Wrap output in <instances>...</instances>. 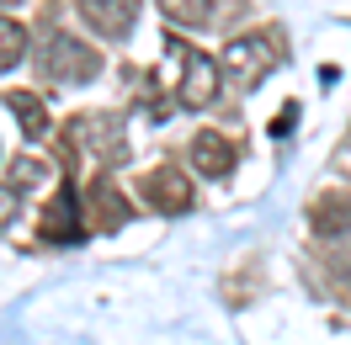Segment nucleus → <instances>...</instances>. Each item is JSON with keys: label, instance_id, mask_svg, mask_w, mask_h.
<instances>
[{"label": "nucleus", "instance_id": "f257e3e1", "mask_svg": "<svg viewBox=\"0 0 351 345\" xmlns=\"http://www.w3.org/2000/svg\"><path fill=\"white\" fill-rule=\"evenodd\" d=\"M277 64H282V38H277V32H240L234 43L223 48L219 75L240 90H256Z\"/></svg>", "mask_w": 351, "mask_h": 345}, {"label": "nucleus", "instance_id": "f03ea898", "mask_svg": "<svg viewBox=\"0 0 351 345\" xmlns=\"http://www.w3.org/2000/svg\"><path fill=\"white\" fill-rule=\"evenodd\" d=\"M38 69H43L48 86H90L101 75V53L69 32H48L38 48Z\"/></svg>", "mask_w": 351, "mask_h": 345}, {"label": "nucleus", "instance_id": "7ed1b4c3", "mask_svg": "<svg viewBox=\"0 0 351 345\" xmlns=\"http://www.w3.org/2000/svg\"><path fill=\"white\" fill-rule=\"evenodd\" d=\"M69 138L96 159V165H123L128 159V123L117 112H86L69 123Z\"/></svg>", "mask_w": 351, "mask_h": 345}, {"label": "nucleus", "instance_id": "20e7f679", "mask_svg": "<svg viewBox=\"0 0 351 345\" xmlns=\"http://www.w3.org/2000/svg\"><path fill=\"white\" fill-rule=\"evenodd\" d=\"M181 53V80H176V101L186 112H202V107H213V96H219V59L213 53H202V48L192 43H176Z\"/></svg>", "mask_w": 351, "mask_h": 345}, {"label": "nucleus", "instance_id": "39448f33", "mask_svg": "<svg viewBox=\"0 0 351 345\" xmlns=\"http://www.w3.org/2000/svg\"><path fill=\"white\" fill-rule=\"evenodd\" d=\"M138 196L149 202L154 213H165V218L192 213V202H197V192H192V175H181L176 165H154V170L138 181Z\"/></svg>", "mask_w": 351, "mask_h": 345}, {"label": "nucleus", "instance_id": "423d86ee", "mask_svg": "<svg viewBox=\"0 0 351 345\" xmlns=\"http://www.w3.org/2000/svg\"><path fill=\"white\" fill-rule=\"evenodd\" d=\"M75 11H80V22L96 32V38H128L133 22H138V0H75Z\"/></svg>", "mask_w": 351, "mask_h": 345}, {"label": "nucleus", "instance_id": "0eeeda50", "mask_svg": "<svg viewBox=\"0 0 351 345\" xmlns=\"http://www.w3.org/2000/svg\"><path fill=\"white\" fill-rule=\"evenodd\" d=\"M308 229L319 239H330V244L351 234V192L346 186H330V192H319L308 202Z\"/></svg>", "mask_w": 351, "mask_h": 345}, {"label": "nucleus", "instance_id": "6e6552de", "mask_svg": "<svg viewBox=\"0 0 351 345\" xmlns=\"http://www.w3.org/2000/svg\"><path fill=\"white\" fill-rule=\"evenodd\" d=\"M186 159H192V170H197V175H213V181H223V175H234V165H240V149H234V138H223V133L202 128L197 138H192Z\"/></svg>", "mask_w": 351, "mask_h": 345}, {"label": "nucleus", "instance_id": "1a4fd4ad", "mask_svg": "<svg viewBox=\"0 0 351 345\" xmlns=\"http://www.w3.org/2000/svg\"><path fill=\"white\" fill-rule=\"evenodd\" d=\"M86 218H96V229H123L133 218V207H128V196L101 175V181H90V192H86Z\"/></svg>", "mask_w": 351, "mask_h": 345}, {"label": "nucleus", "instance_id": "9d476101", "mask_svg": "<svg viewBox=\"0 0 351 345\" xmlns=\"http://www.w3.org/2000/svg\"><path fill=\"white\" fill-rule=\"evenodd\" d=\"M5 107H11V117L22 123V138H32V144L48 138V101L38 90H5Z\"/></svg>", "mask_w": 351, "mask_h": 345}, {"label": "nucleus", "instance_id": "9b49d317", "mask_svg": "<svg viewBox=\"0 0 351 345\" xmlns=\"http://www.w3.org/2000/svg\"><path fill=\"white\" fill-rule=\"evenodd\" d=\"M75 186H59V196H53V207L43 213V239H53V244H69V239L86 234V223H75Z\"/></svg>", "mask_w": 351, "mask_h": 345}, {"label": "nucleus", "instance_id": "f8f14e48", "mask_svg": "<svg viewBox=\"0 0 351 345\" xmlns=\"http://www.w3.org/2000/svg\"><path fill=\"white\" fill-rule=\"evenodd\" d=\"M27 59V27L16 16H0V75Z\"/></svg>", "mask_w": 351, "mask_h": 345}, {"label": "nucleus", "instance_id": "ddd939ff", "mask_svg": "<svg viewBox=\"0 0 351 345\" xmlns=\"http://www.w3.org/2000/svg\"><path fill=\"white\" fill-rule=\"evenodd\" d=\"M176 27H208L213 22V0H154Z\"/></svg>", "mask_w": 351, "mask_h": 345}, {"label": "nucleus", "instance_id": "4468645a", "mask_svg": "<svg viewBox=\"0 0 351 345\" xmlns=\"http://www.w3.org/2000/svg\"><path fill=\"white\" fill-rule=\"evenodd\" d=\"M330 277L341 281V287H351V234L335 239V250H330Z\"/></svg>", "mask_w": 351, "mask_h": 345}, {"label": "nucleus", "instance_id": "2eb2a0df", "mask_svg": "<svg viewBox=\"0 0 351 345\" xmlns=\"http://www.w3.org/2000/svg\"><path fill=\"white\" fill-rule=\"evenodd\" d=\"M43 165H38V159H11V192H16V186H38V181H43Z\"/></svg>", "mask_w": 351, "mask_h": 345}, {"label": "nucleus", "instance_id": "dca6fc26", "mask_svg": "<svg viewBox=\"0 0 351 345\" xmlns=\"http://www.w3.org/2000/svg\"><path fill=\"white\" fill-rule=\"evenodd\" d=\"M16 207H22L16 192H11V186H0V229H11V223H16Z\"/></svg>", "mask_w": 351, "mask_h": 345}, {"label": "nucleus", "instance_id": "f3484780", "mask_svg": "<svg viewBox=\"0 0 351 345\" xmlns=\"http://www.w3.org/2000/svg\"><path fill=\"white\" fill-rule=\"evenodd\" d=\"M5 5H16V0H0V16H5Z\"/></svg>", "mask_w": 351, "mask_h": 345}]
</instances>
